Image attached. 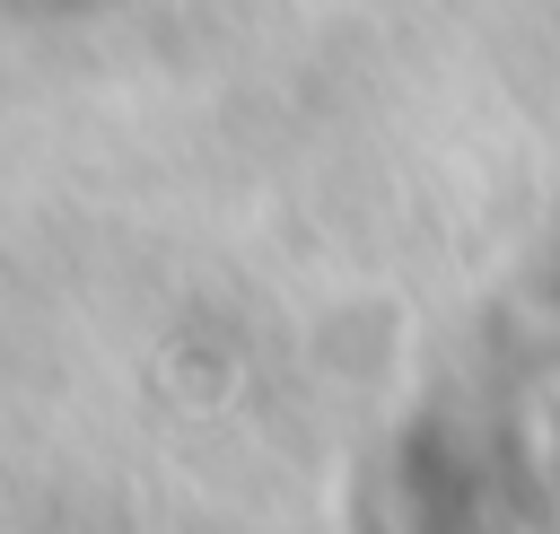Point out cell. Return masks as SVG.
Listing matches in <instances>:
<instances>
[{"label": "cell", "instance_id": "cell-1", "mask_svg": "<svg viewBox=\"0 0 560 534\" xmlns=\"http://www.w3.org/2000/svg\"><path fill=\"white\" fill-rule=\"evenodd\" d=\"M350 516L359 534H560V236L411 385Z\"/></svg>", "mask_w": 560, "mask_h": 534}]
</instances>
